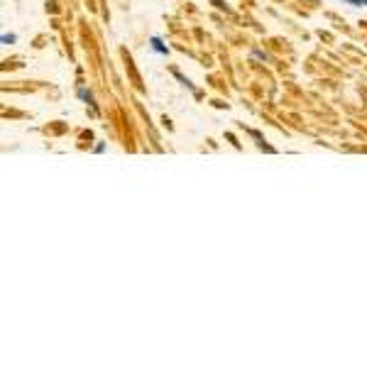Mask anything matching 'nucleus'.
Here are the masks:
<instances>
[{
    "instance_id": "obj_1",
    "label": "nucleus",
    "mask_w": 367,
    "mask_h": 367,
    "mask_svg": "<svg viewBox=\"0 0 367 367\" xmlns=\"http://www.w3.org/2000/svg\"><path fill=\"white\" fill-rule=\"evenodd\" d=\"M152 47H154V52H159V54H167V47L162 44V39H159V37H152Z\"/></svg>"
},
{
    "instance_id": "obj_2",
    "label": "nucleus",
    "mask_w": 367,
    "mask_h": 367,
    "mask_svg": "<svg viewBox=\"0 0 367 367\" xmlns=\"http://www.w3.org/2000/svg\"><path fill=\"white\" fill-rule=\"evenodd\" d=\"M78 96H81L83 100H88L91 105H96V103H93V96H91V91H86V88H78Z\"/></svg>"
},
{
    "instance_id": "obj_3",
    "label": "nucleus",
    "mask_w": 367,
    "mask_h": 367,
    "mask_svg": "<svg viewBox=\"0 0 367 367\" xmlns=\"http://www.w3.org/2000/svg\"><path fill=\"white\" fill-rule=\"evenodd\" d=\"M15 42V34H2V44H12Z\"/></svg>"
},
{
    "instance_id": "obj_4",
    "label": "nucleus",
    "mask_w": 367,
    "mask_h": 367,
    "mask_svg": "<svg viewBox=\"0 0 367 367\" xmlns=\"http://www.w3.org/2000/svg\"><path fill=\"white\" fill-rule=\"evenodd\" d=\"M348 2H353V5H367V0H348Z\"/></svg>"
}]
</instances>
